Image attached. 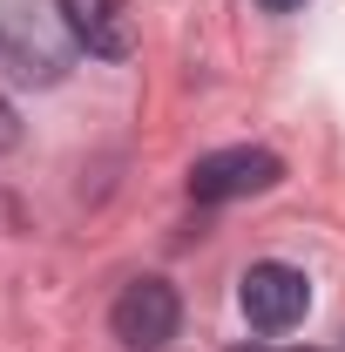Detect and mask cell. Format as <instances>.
Wrapping results in <instances>:
<instances>
[{
  "mask_svg": "<svg viewBox=\"0 0 345 352\" xmlns=\"http://www.w3.org/2000/svg\"><path fill=\"white\" fill-rule=\"evenodd\" d=\"M21 142V116H14V102L0 95V149H14Z\"/></svg>",
  "mask_w": 345,
  "mask_h": 352,
  "instance_id": "8992f818",
  "label": "cell"
},
{
  "mask_svg": "<svg viewBox=\"0 0 345 352\" xmlns=\"http://www.w3.org/2000/svg\"><path fill=\"white\" fill-rule=\"evenodd\" d=\"M258 7H264V14H298L304 0H258Z\"/></svg>",
  "mask_w": 345,
  "mask_h": 352,
  "instance_id": "52a82bcc",
  "label": "cell"
},
{
  "mask_svg": "<svg viewBox=\"0 0 345 352\" xmlns=\"http://www.w3.org/2000/svg\"><path fill=\"white\" fill-rule=\"evenodd\" d=\"M285 176V163L271 156V149H251V142H237V149H210V156H197V170H190V197L197 204H237V197H258Z\"/></svg>",
  "mask_w": 345,
  "mask_h": 352,
  "instance_id": "3957f363",
  "label": "cell"
},
{
  "mask_svg": "<svg viewBox=\"0 0 345 352\" xmlns=\"http://www.w3.org/2000/svg\"><path fill=\"white\" fill-rule=\"evenodd\" d=\"M237 305H244V318L258 332H291L304 311H311V278H304L298 264H285V258H264V264L244 271Z\"/></svg>",
  "mask_w": 345,
  "mask_h": 352,
  "instance_id": "7a4b0ae2",
  "label": "cell"
},
{
  "mask_svg": "<svg viewBox=\"0 0 345 352\" xmlns=\"http://www.w3.org/2000/svg\"><path fill=\"white\" fill-rule=\"evenodd\" d=\"M237 352H271V346H237Z\"/></svg>",
  "mask_w": 345,
  "mask_h": 352,
  "instance_id": "ba28073f",
  "label": "cell"
},
{
  "mask_svg": "<svg viewBox=\"0 0 345 352\" xmlns=\"http://www.w3.org/2000/svg\"><path fill=\"white\" fill-rule=\"evenodd\" d=\"M109 325H115V339L129 352H163L176 339V325H183V298H176L163 278H135L129 292L115 298Z\"/></svg>",
  "mask_w": 345,
  "mask_h": 352,
  "instance_id": "277c9868",
  "label": "cell"
},
{
  "mask_svg": "<svg viewBox=\"0 0 345 352\" xmlns=\"http://www.w3.org/2000/svg\"><path fill=\"white\" fill-rule=\"evenodd\" d=\"M61 7V28L88 47V54H102V61H122L135 47V21H129V0H54Z\"/></svg>",
  "mask_w": 345,
  "mask_h": 352,
  "instance_id": "5b68a950",
  "label": "cell"
},
{
  "mask_svg": "<svg viewBox=\"0 0 345 352\" xmlns=\"http://www.w3.org/2000/svg\"><path fill=\"white\" fill-rule=\"evenodd\" d=\"M0 68L14 82H27V88H54L68 75V47H61V34L47 28L34 7L0 0Z\"/></svg>",
  "mask_w": 345,
  "mask_h": 352,
  "instance_id": "6da1fadb",
  "label": "cell"
}]
</instances>
